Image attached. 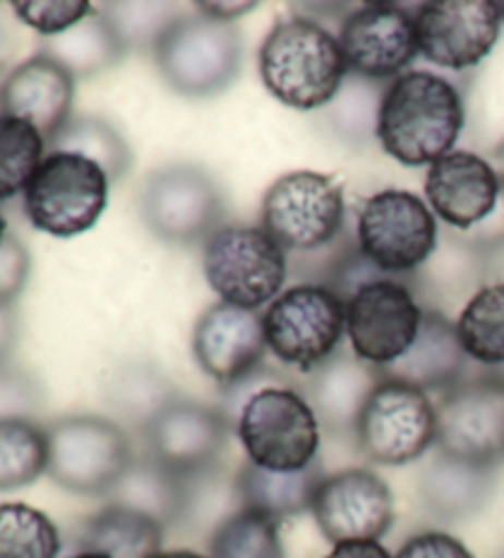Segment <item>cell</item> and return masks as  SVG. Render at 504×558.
I'll list each match as a JSON object with an SVG mask.
<instances>
[{"label": "cell", "mask_w": 504, "mask_h": 558, "mask_svg": "<svg viewBox=\"0 0 504 558\" xmlns=\"http://www.w3.org/2000/svg\"><path fill=\"white\" fill-rule=\"evenodd\" d=\"M266 350L261 315L221 301L200 315L192 332V354L200 369L221 389L235 387L237 381L256 372Z\"/></svg>", "instance_id": "d6986e66"}, {"label": "cell", "mask_w": 504, "mask_h": 558, "mask_svg": "<svg viewBox=\"0 0 504 558\" xmlns=\"http://www.w3.org/2000/svg\"><path fill=\"white\" fill-rule=\"evenodd\" d=\"M45 433L47 475L74 495L106 497L135 458L125 428L94 413L62 416Z\"/></svg>", "instance_id": "277c9868"}, {"label": "cell", "mask_w": 504, "mask_h": 558, "mask_svg": "<svg viewBox=\"0 0 504 558\" xmlns=\"http://www.w3.org/2000/svg\"><path fill=\"white\" fill-rule=\"evenodd\" d=\"M463 126L460 92L433 72L396 76L376 111V138L384 153L409 168H431L453 153Z\"/></svg>", "instance_id": "6da1fadb"}, {"label": "cell", "mask_w": 504, "mask_h": 558, "mask_svg": "<svg viewBox=\"0 0 504 558\" xmlns=\"http://www.w3.org/2000/svg\"><path fill=\"white\" fill-rule=\"evenodd\" d=\"M151 52L172 92L188 99H209L237 82L244 40L235 23L202 13L178 15Z\"/></svg>", "instance_id": "3957f363"}, {"label": "cell", "mask_w": 504, "mask_h": 558, "mask_svg": "<svg viewBox=\"0 0 504 558\" xmlns=\"http://www.w3.org/2000/svg\"><path fill=\"white\" fill-rule=\"evenodd\" d=\"M125 50L119 33L101 11H92L80 25L57 37H47L43 54L60 62L74 80L101 74L123 60Z\"/></svg>", "instance_id": "f1b7e54d"}, {"label": "cell", "mask_w": 504, "mask_h": 558, "mask_svg": "<svg viewBox=\"0 0 504 558\" xmlns=\"http://www.w3.org/2000/svg\"><path fill=\"white\" fill-rule=\"evenodd\" d=\"M60 532L50 517L23 502L0 505V558H57Z\"/></svg>", "instance_id": "d6a6232c"}, {"label": "cell", "mask_w": 504, "mask_h": 558, "mask_svg": "<svg viewBox=\"0 0 504 558\" xmlns=\"http://www.w3.org/2000/svg\"><path fill=\"white\" fill-rule=\"evenodd\" d=\"M202 268L221 303L256 311L280 295L288 258L261 227L221 225L202 246Z\"/></svg>", "instance_id": "8992f818"}, {"label": "cell", "mask_w": 504, "mask_h": 558, "mask_svg": "<svg viewBox=\"0 0 504 558\" xmlns=\"http://www.w3.org/2000/svg\"><path fill=\"white\" fill-rule=\"evenodd\" d=\"M468 360L484 367L504 364V283L482 286L455 323Z\"/></svg>", "instance_id": "4dcf8cb0"}, {"label": "cell", "mask_w": 504, "mask_h": 558, "mask_svg": "<svg viewBox=\"0 0 504 558\" xmlns=\"http://www.w3.org/2000/svg\"><path fill=\"white\" fill-rule=\"evenodd\" d=\"M15 15L43 37H57L80 25L94 11L86 0H17Z\"/></svg>", "instance_id": "8d00e7d4"}, {"label": "cell", "mask_w": 504, "mask_h": 558, "mask_svg": "<svg viewBox=\"0 0 504 558\" xmlns=\"http://www.w3.org/2000/svg\"><path fill=\"white\" fill-rule=\"evenodd\" d=\"M172 11L176 8L165 3H109L101 8V13L109 17L113 31L123 40L125 50L141 45H148L153 50L160 33L178 17Z\"/></svg>", "instance_id": "d590c367"}, {"label": "cell", "mask_w": 504, "mask_h": 558, "mask_svg": "<svg viewBox=\"0 0 504 558\" xmlns=\"http://www.w3.org/2000/svg\"><path fill=\"white\" fill-rule=\"evenodd\" d=\"M155 558H207V556H200L195 551H160Z\"/></svg>", "instance_id": "f6af8a7d"}, {"label": "cell", "mask_w": 504, "mask_h": 558, "mask_svg": "<svg viewBox=\"0 0 504 558\" xmlns=\"http://www.w3.org/2000/svg\"><path fill=\"white\" fill-rule=\"evenodd\" d=\"M47 473L45 426L27 418L0 421V493L33 485Z\"/></svg>", "instance_id": "1f68e13d"}, {"label": "cell", "mask_w": 504, "mask_h": 558, "mask_svg": "<svg viewBox=\"0 0 504 558\" xmlns=\"http://www.w3.org/2000/svg\"><path fill=\"white\" fill-rule=\"evenodd\" d=\"M439 239L431 207L406 190H382L357 219V248L386 276L411 274L429 262Z\"/></svg>", "instance_id": "8fae6325"}, {"label": "cell", "mask_w": 504, "mask_h": 558, "mask_svg": "<svg viewBox=\"0 0 504 558\" xmlns=\"http://www.w3.org/2000/svg\"><path fill=\"white\" fill-rule=\"evenodd\" d=\"M325 475L327 473L320 458L303 470H293V473H276V470L244 463L237 473V485L247 509L276 519L280 524L284 519L313 509L315 493Z\"/></svg>", "instance_id": "d4e9b609"}, {"label": "cell", "mask_w": 504, "mask_h": 558, "mask_svg": "<svg viewBox=\"0 0 504 558\" xmlns=\"http://www.w3.org/2000/svg\"><path fill=\"white\" fill-rule=\"evenodd\" d=\"M197 8L202 11V15L215 17V21L235 23L237 17L256 11L259 3H254V0H247V3H221V0H215V3H197Z\"/></svg>", "instance_id": "7bdbcfd3"}, {"label": "cell", "mask_w": 504, "mask_h": 558, "mask_svg": "<svg viewBox=\"0 0 504 558\" xmlns=\"http://www.w3.org/2000/svg\"><path fill=\"white\" fill-rule=\"evenodd\" d=\"M492 485L494 468L439 453L423 468L419 493L433 517L455 522L480 512L492 495Z\"/></svg>", "instance_id": "cb8c5ba5"}, {"label": "cell", "mask_w": 504, "mask_h": 558, "mask_svg": "<svg viewBox=\"0 0 504 558\" xmlns=\"http://www.w3.org/2000/svg\"><path fill=\"white\" fill-rule=\"evenodd\" d=\"M345 315L352 352L374 367H386L413 344L423 311L409 286L376 278L355 288L345 301Z\"/></svg>", "instance_id": "5bb4252c"}, {"label": "cell", "mask_w": 504, "mask_h": 558, "mask_svg": "<svg viewBox=\"0 0 504 558\" xmlns=\"http://www.w3.org/2000/svg\"><path fill=\"white\" fill-rule=\"evenodd\" d=\"M502 195V182L488 160L470 150H453L425 172V197L445 225L475 229L492 217Z\"/></svg>", "instance_id": "ffe728a7"}, {"label": "cell", "mask_w": 504, "mask_h": 558, "mask_svg": "<svg viewBox=\"0 0 504 558\" xmlns=\"http://www.w3.org/2000/svg\"><path fill=\"white\" fill-rule=\"evenodd\" d=\"M380 381V367L360 360L355 352L337 350L308 374L303 397L315 411L320 428L337 438H355L357 423Z\"/></svg>", "instance_id": "7402d4cb"}, {"label": "cell", "mask_w": 504, "mask_h": 558, "mask_svg": "<svg viewBox=\"0 0 504 558\" xmlns=\"http://www.w3.org/2000/svg\"><path fill=\"white\" fill-rule=\"evenodd\" d=\"M333 544L380 542L394 524V493L367 468L325 475L310 509Z\"/></svg>", "instance_id": "e0dca14e"}, {"label": "cell", "mask_w": 504, "mask_h": 558, "mask_svg": "<svg viewBox=\"0 0 504 558\" xmlns=\"http://www.w3.org/2000/svg\"><path fill=\"white\" fill-rule=\"evenodd\" d=\"M439 453L497 468L504 460V377L460 379L435 403Z\"/></svg>", "instance_id": "4fadbf2b"}, {"label": "cell", "mask_w": 504, "mask_h": 558, "mask_svg": "<svg viewBox=\"0 0 504 558\" xmlns=\"http://www.w3.org/2000/svg\"><path fill=\"white\" fill-rule=\"evenodd\" d=\"M394 558H475L468 546L445 532H423L411 536Z\"/></svg>", "instance_id": "ab89813d"}, {"label": "cell", "mask_w": 504, "mask_h": 558, "mask_svg": "<svg viewBox=\"0 0 504 558\" xmlns=\"http://www.w3.org/2000/svg\"><path fill=\"white\" fill-rule=\"evenodd\" d=\"M45 403V391L31 372L13 364L0 367V421L27 418L35 421Z\"/></svg>", "instance_id": "74e56055"}, {"label": "cell", "mask_w": 504, "mask_h": 558, "mask_svg": "<svg viewBox=\"0 0 504 558\" xmlns=\"http://www.w3.org/2000/svg\"><path fill=\"white\" fill-rule=\"evenodd\" d=\"M109 185V175L96 162L72 153H50L23 192L27 219L50 236H80L101 219Z\"/></svg>", "instance_id": "52a82bcc"}, {"label": "cell", "mask_w": 504, "mask_h": 558, "mask_svg": "<svg viewBox=\"0 0 504 558\" xmlns=\"http://www.w3.org/2000/svg\"><path fill=\"white\" fill-rule=\"evenodd\" d=\"M47 141L31 123L0 117V199H13L25 192L45 160Z\"/></svg>", "instance_id": "e575fe53"}, {"label": "cell", "mask_w": 504, "mask_h": 558, "mask_svg": "<svg viewBox=\"0 0 504 558\" xmlns=\"http://www.w3.org/2000/svg\"><path fill=\"white\" fill-rule=\"evenodd\" d=\"M325 558H392L380 542H345L335 544Z\"/></svg>", "instance_id": "b9f144b4"}, {"label": "cell", "mask_w": 504, "mask_h": 558, "mask_svg": "<svg viewBox=\"0 0 504 558\" xmlns=\"http://www.w3.org/2000/svg\"><path fill=\"white\" fill-rule=\"evenodd\" d=\"M165 529L133 509L106 505L86 519L76 536L82 551L109 558H155L163 548Z\"/></svg>", "instance_id": "83f0119b"}, {"label": "cell", "mask_w": 504, "mask_h": 558, "mask_svg": "<svg viewBox=\"0 0 504 558\" xmlns=\"http://www.w3.org/2000/svg\"><path fill=\"white\" fill-rule=\"evenodd\" d=\"M465 354L455 325L439 311H423L419 335L399 360L380 367L382 379L404 381L421 391H448L465 379Z\"/></svg>", "instance_id": "603a6c76"}, {"label": "cell", "mask_w": 504, "mask_h": 558, "mask_svg": "<svg viewBox=\"0 0 504 558\" xmlns=\"http://www.w3.org/2000/svg\"><path fill=\"white\" fill-rule=\"evenodd\" d=\"M31 252L21 239L8 232L0 244V303L13 305L21 298L31 278Z\"/></svg>", "instance_id": "f35d334b"}, {"label": "cell", "mask_w": 504, "mask_h": 558, "mask_svg": "<svg viewBox=\"0 0 504 558\" xmlns=\"http://www.w3.org/2000/svg\"><path fill=\"white\" fill-rule=\"evenodd\" d=\"M74 82L60 62L37 52L0 84V117L31 123L50 143L72 119Z\"/></svg>", "instance_id": "44dd1931"}, {"label": "cell", "mask_w": 504, "mask_h": 558, "mask_svg": "<svg viewBox=\"0 0 504 558\" xmlns=\"http://www.w3.org/2000/svg\"><path fill=\"white\" fill-rule=\"evenodd\" d=\"M355 440L374 465H409L435 446V403L409 384L382 379L357 423Z\"/></svg>", "instance_id": "7c38bea8"}, {"label": "cell", "mask_w": 504, "mask_h": 558, "mask_svg": "<svg viewBox=\"0 0 504 558\" xmlns=\"http://www.w3.org/2000/svg\"><path fill=\"white\" fill-rule=\"evenodd\" d=\"M5 234H8V227H5V219H3V215H0V244H3Z\"/></svg>", "instance_id": "7dc6e473"}, {"label": "cell", "mask_w": 504, "mask_h": 558, "mask_svg": "<svg viewBox=\"0 0 504 558\" xmlns=\"http://www.w3.org/2000/svg\"><path fill=\"white\" fill-rule=\"evenodd\" d=\"M343 225V187L313 170L280 175L261 205V229L286 254L320 252L340 236Z\"/></svg>", "instance_id": "30bf717a"}, {"label": "cell", "mask_w": 504, "mask_h": 558, "mask_svg": "<svg viewBox=\"0 0 504 558\" xmlns=\"http://www.w3.org/2000/svg\"><path fill=\"white\" fill-rule=\"evenodd\" d=\"M52 153H72L99 166L111 182H119L133 166V153L116 126L96 117H72L64 129L47 143Z\"/></svg>", "instance_id": "f546056e"}, {"label": "cell", "mask_w": 504, "mask_h": 558, "mask_svg": "<svg viewBox=\"0 0 504 558\" xmlns=\"http://www.w3.org/2000/svg\"><path fill=\"white\" fill-rule=\"evenodd\" d=\"M266 344L278 362L310 374L337 352L347 327L345 301L329 286L300 283L268 303Z\"/></svg>", "instance_id": "ba28073f"}, {"label": "cell", "mask_w": 504, "mask_h": 558, "mask_svg": "<svg viewBox=\"0 0 504 558\" xmlns=\"http://www.w3.org/2000/svg\"><path fill=\"white\" fill-rule=\"evenodd\" d=\"M231 428L219 407L178 397L141 436L151 460L180 477H195L219 465Z\"/></svg>", "instance_id": "2e32d148"}, {"label": "cell", "mask_w": 504, "mask_h": 558, "mask_svg": "<svg viewBox=\"0 0 504 558\" xmlns=\"http://www.w3.org/2000/svg\"><path fill=\"white\" fill-rule=\"evenodd\" d=\"M266 89L296 111L323 109L345 82L347 62L337 37L313 17H288L274 25L259 50Z\"/></svg>", "instance_id": "7a4b0ae2"}, {"label": "cell", "mask_w": 504, "mask_h": 558, "mask_svg": "<svg viewBox=\"0 0 504 558\" xmlns=\"http://www.w3.org/2000/svg\"><path fill=\"white\" fill-rule=\"evenodd\" d=\"M70 558H109V556H101V554H92V551H80V554H74V556H70Z\"/></svg>", "instance_id": "bcb514c9"}, {"label": "cell", "mask_w": 504, "mask_h": 558, "mask_svg": "<svg viewBox=\"0 0 504 558\" xmlns=\"http://www.w3.org/2000/svg\"><path fill=\"white\" fill-rule=\"evenodd\" d=\"M494 172H497L504 190V138L497 143V148H494Z\"/></svg>", "instance_id": "ee69618b"}, {"label": "cell", "mask_w": 504, "mask_h": 558, "mask_svg": "<svg viewBox=\"0 0 504 558\" xmlns=\"http://www.w3.org/2000/svg\"><path fill=\"white\" fill-rule=\"evenodd\" d=\"M237 436L249 463L293 473L317 460L320 423L303 393L271 387L254 393L237 418Z\"/></svg>", "instance_id": "9c48e42d"}, {"label": "cell", "mask_w": 504, "mask_h": 558, "mask_svg": "<svg viewBox=\"0 0 504 558\" xmlns=\"http://www.w3.org/2000/svg\"><path fill=\"white\" fill-rule=\"evenodd\" d=\"M419 54L443 70H470L500 40V8L494 0H433L413 13Z\"/></svg>", "instance_id": "9a60e30c"}, {"label": "cell", "mask_w": 504, "mask_h": 558, "mask_svg": "<svg viewBox=\"0 0 504 558\" xmlns=\"http://www.w3.org/2000/svg\"><path fill=\"white\" fill-rule=\"evenodd\" d=\"M17 313L13 305L0 303V367L11 364L13 352L17 348Z\"/></svg>", "instance_id": "60d3db41"}, {"label": "cell", "mask_w": 504, "mask_h": 558, "mask_svg": "<svg viewBox=\"0 0 504 558\" xmlns=\"http://www.w3.org/2000/svg\"><path fill=\"white\" fill-rule=\"evenodd\" d=\"M139 211L143 225L165 244L192 246L217 232L225 219V192L205 168L176 162L145 178Z\"/></svg>", "instance_id": "5b68a950"}, {"label": "cell", "mask_w": 504, "mask_h": 558, "mask_svg": "<svg viewBox=\"0 0 504 558\" xmlns=\"http://www.w3.org/2000/svg\"><path fill=\"white\" fill-rule=\"evenodd\" d=\"M340 50L347 72L362 80L401 76L416 54L413 15L396 3H367L345 17L340 27Z\"/></svg>", "instance_id": "ac0fdd59"}, {"label": "cell", "mask_w": 504, "mask_h": 558, "mask_svg": "<svg viewBox=\"0 0 504 558\" xmlns=\"http://www.w3.org/2000/svg\"><path fill=\"white\" fill-rule=\"evenodd\" d=\"M497 8H500V17H502V23H504V0H502V3H497Z\"/></svg>", "instance_id": "c3c4849f"}, {"label": "cell", "mask_w": 504, "mask_h": 558, "mask_svg": "<svg viewBox=\"0 0 504 558\" xmlns=\"http://www.w3.org/2000/svg\"><path fill=\"white\" fill-rule=\"evenodd\" d=\"M104 397L121 428L129 426L143 433L165 407L178 399V389L155 364L129 362L111 372Z\"/></svg>", "instance_id": "4316f807"}, {"label": "cell", "mask_w": 504, "mask_h": 558, "mask_svg": "<svg viewBox=\"0 0 504 558\" xmlns=\"http://www.w3.org/2000/svg\"><path fill=\"white\" fill-rule=\"evenodd\" d=\"M209 558H286L278 522L254 509H239L209 536Z\"/></svg>", "instance_id": "836d02e7"}, {"label": "cell", "mask_w": 504, "mask_h": 558, "mask_svg": "<svg viewBox=\"0 0 504 558\" xmlns=\"http://www.w3.org/2000/svg\"><path fill=\"white\" fill-rule=\"evenodd\" d=\"M185 493V477L170 473L168 468L143 456L133 458V463L111 493L106 495V499H109V505L133 509V512L148 517L163 529H168L182 522Z\"/></svg>", "instance_id": "484cf974"}]
</instances>
